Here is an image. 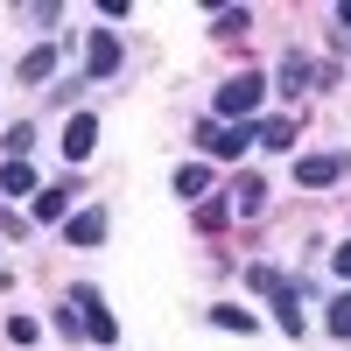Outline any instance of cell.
<instances>
[{
	"label": "cell",
	"instance_id": "cell-4",
	"mask_svg": "<svg viewBox=\"0 0 351 351\" xmlns=\"http://www.w3.org/2000/svg\"><path fill=\"white\" fill-rule=\"evenodd\" d=\"M84 71H92V84L120 71V36H112V28H92V43H84Z\"/></svg>",
	"mask_w": 351,
	"mask_h": 351
},
{
	"label": "cell",
	"instance_id": "cell-2",
	"mask_svg": "<svg viewBox=\"0 0 351 351\" xmlns=\"http://www.w3.org/2000/svg\"><path fill=\"white\" fill-rule=\"evenodd\" d=\"M197 148L211 155V162H239L253 148V127H225V120H204L197 127Z\"/></svg>",
	"mask_w": 351,
	"mask_h": 351
},
{
	"label": "cell",
	"instance_id": "cell-18",
	"mask_svg": "<svg viewBox=\"0 0 351 351\" xmlns=\"http://www.w3.org/2000/svg\"><path fill=\"white\" fill-rule=\"evenodd\" d=\"M211 324H218V330H253V309H232V302H218V309H211Z\"/></svg>",
	"mask_w": 351,
	"mask_h": 351
},
{
	"label": "cell",
	"instance_id": "cell-19",
	"mask_svg": "<svg viewBox=\"0 0 351 351\" xmlns=\"http://www.w3.org/2000/svg\"><path fill=\"white\" fill-rule=\"evenodd\" d=\"M28 148H36V127H8V162H21Z\"/></svg>",
	"mask_w": 351,
	"mask_h": 351
},
{
	"label": "cell",
	"instance_id": "cell-15",
	"mask_svg": "<svg viewBox=\"0 0 351 351\" xmlns=\"http://www.w3.org/2000/svg\"><path fill=\"white\" fill-rule=\"evenodd\" d=\"M232 197H239V218H253L260 204H267V183H260V176H239V190H232Z\"/></svg>",
	"mask_w": 351,
	"mask_h": 351
},
{
	"label": "cell",
	"instance_id": "cell-8",
	"mask_svg": "<svg viewBox=\"0 0 351 351\" xmlns=\"http://www.w3.org/2000/svg\"><path fill=\"white\" fill-rule=\"evenodd\" d=\"M64 232H71V246H99L106 239V211H71Z\"/></svg>",
	"mask_w": 351,
	"mask_h": 351
},
{
	"label": "cell",
	"instance_id": "cell-14",
	"mask_svg": "<svg viewBox=\"0 0 351 351\" xmlns=\"http://www.w3.org/2000/svg\"><path fill=\"white\" fill-rule=\"evenodd\" d=\"M204 190H211V169H204V162L176 169V197H204Z\"/></svg>",
	"mask_w": 351,
	"mask_h": 351
},
{
	"label": "cell",
	"instance_id": "cell-21",
	"mask_svg": "<svg viewBox=\"0 0 351 351\" xmlns=\"http://www.w3.org/2000/svg\"><path fill=\"white\" fill-rule=\"evenodd\" d=\"M330 267H337V274H344V281H351V239H344V246H337V253H330Z\"/></svg>",
	"mask_w": 351,
	"mask_h": 351
},
{
	"label": "cell",
	"instance_id": "cell-11",
	"mask_svg": "<svg viewBox=\"0 0 351 351\" xmlns=\"http://www.w3.org/2000/svg\"><path fill=\"white\" fill-rule=\"evenodd\" d=\"M0 190H8V197H36V169H28V162H8V169H0Z\"/></svg>",
	"mask_w": 351,
	"mask_h": 351
},
{
	"label": "cell",
	"instance_id": "cell-13",
	"mask_svg": "<svg viewBox=\"0 0 351 351\" xmlns=\"http://www.w3.org/2000/svg\"><path fill=\"white\" fill-rule=\"evenodd\" d=\"M324 324H330V337H351V288L324 302Z\"/></svg>",
	"mask_w": 351,
	"mask_h": 351
},
{
	"label": "cell",
	"instance_id": "cell-1",
	"mask_svg": "<svg viewBox=\"0 0 351 351\" xmlns=\"http://www.w3.org/2000/svg\"><path fill=\"white\" fill-rule=\"evenodd\" d=\"M260 99H267V77H253V71L225 77V84H218V120H225V127H239L246 112H260Z\"/></svg>",
	"mask_w": 351,
	"mask_h": 351
},
{
	"label": "cell",
	"instance_id": "cell-9",
	"mask_svg": "<svg viewBox=\"0 0 351 351\" xmlns=\"http://www.w3.org/2000/svg\"><path fill=\"white\" fill-rule=\"evenodd\" d=\"M253 141H260V148H274V155H281V148H295V120H288V112H281V120H260Z\"/></svg>",
	"mask_w": 351,
	"mask_h": 351
},
{
	"label": "cell",
	"instance_id": "cell-6",
	"mask_svg": "<svg viewBox=\"0 0 351 351\" xmlns=\"http://www.w3.org/2000/svg\"><path fill=\"white\" fill-rule=\"evenodd\" d=\"M337 176H344V155H302V162H295V183H302V190H330Z\"/></svg>",
	"mask_w": 351,
	"mask_h": 351
},
{
	"label": "cell",
	"instance_id": "cell-7",
	"mask_svg": "<svg viewBox=\"0 0 351 351\" xmlns=\"http://www.w3.org/2000/svg\"><path fill=\"white\" fill-rule=\"evenodd\" d=\"M92 148H99V120H92V112H77V120L64 127V155H71V162H84Z\"/></svg>",
	"mask_w": 351,
	"mask_h": 351
},
{
	"label": "cell",
	"instance_id": "cell-5",
	"mask_svg": "<svg viewBox=\"0 0 351 351\" xmlns=\"http://www.w3.org/2000/svg\"><path fill=\"white\" fill-rule=\"evenodd\" d=\"M71 183H49V190H36V204H28V218H36V225H56V218H64L71 225Z\"/></svg>",
	"mask_w": 351,
	"mask_h": 351
},
{
	"label": "cell",
	"instance_id": "cell-17",
	"mask_svg": "<svg viewBox=\"0 0 351 351\" xmlns=\"http://www.w3.org/2000/svg\"><path fill=\"white\" fill-rule=\"evenodd\" d=\"M309 64H302V56H288V64H281V92H309Z\"/></svg>",
	"mask_w": 351,
	"mask_h": 351
},
{
	"label": "cell",
	"instance_id": "cell-12",
	"mask_svg": "<svg viewBox=\"0 0 351 351\" xmlns=\"http://www.w3.org/2000/svg\"><path fill=\"white\" fill-rule=\"evenodd\" d=\"M49 71H56V49H49V43H43V49H28V56H21V84H43Z\"/></svg>",
	"mask_w": 351,
	"mask_h": 351
},
{
	"label": "cell",
	"instance_id": "cell-16",
	"mask_svg": "<svg viewBox=\"0 0 351 351\" xmlns=\"http://www.w3.org/2000/svg\"><path fill=\"white\" fill-rule=\"evenodd\" d=\"M211 28H218V36H246L253 14H246V8H218V14H211Z\"/></svg>",
	"mask_w": 351,
	"mask_h": 351
},
{
	"label": "cell",
	"instance_id": "cell-22",
	"mask_svg": "<svg viewBox=\"0 0 351 351\" xmlns=\"http://www.w3.org/2000/svg\"><path fill=\"white\" fill-rule=\"evenodd\" d=\"M337 21H344V28H351V0H344V8H337Z\"/></svg>",
	"mask_w": 351,
	"mask_h": 351
},
{
	"label": "cell",
	"instance_id": "cell-3",
	"mask_svg": "<svg viewBox=\"0 0 351 351\" xmlns=\"http://www.w3.org/2000/svg\"><path fill=\"white\" fill-rule=\"evenodd\" d=\"M71 309L84 316V337H99V344H112V337H120V324L106 316V302L92 295V288H71Z\"/></svg>",
	"mask_w": 351,
	"mask_h": 351
},
{
	"label": "cell",
	"instance_id": "cell-10",
	"mask_svg": "<svg viewBox=\"0 0 351 351\" xmlns=\"http://www.w3.org/2000/svg\"><path fill=\"white\" fill-rule=\"evenodd\" d=\"M274 316H281V330H288V337H302V309H295V288H288V281L274 288Z\"/></svg>",
	"mask_w": 351,
	"mask_h": 351
},
{
	"label": "cell",
	"instance_id": "cell-20",
	"mask_svg": "<svg viewBox=\"0 0 351 351\" xmlns=\"http://www.w3.org/2000/svg\"><path fill=\"white\" fill-rule=\"evenodd\" d=\"M8 337L14 344H36V316H8Z\"/></svg>",
	"mask_w": 351,
	"mask_h": 351
}]
</instances>
